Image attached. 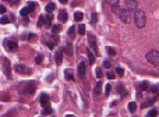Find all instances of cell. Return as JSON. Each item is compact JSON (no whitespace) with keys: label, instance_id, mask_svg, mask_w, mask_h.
Instances as JSON below:
<instances>
[{"label":"cell","instance_id":"6da1fadb","mask_svg":"<svg viewBox=\"0 0 159 117\" xmlns=\"http://www.w3.org/2000/svg\"><path fill=\"white\" fill-rule=\"evenodd\" d=\"M134 21H136V25L137 28H144L145 24H147V16L142 10H137L134 13Z\"/></svg>","mask_w":159,"mask_h":117},{"label":"cell","instance_id":"7a4b0ae2","mask_svg":"<svg viewBox=\"0 0 159 117\" xmlns=\"http://www.w3.org/2000/svg\"><path fill=\"white\" fill-rule=\"evenodd\" d=\"M145 57H147L148 63H151L152 66H159V52L158 50H149Z\"/></svg>","mask_w":159,"mask_h":117},{"label":"cell","instance_id":"3957f363","mask_svg":"<svg viewBox=\"0 0 159 117\" xmlns=\"http://www.w3.org/2000/svg\"><path fill=\"white\" fill-rule=\"evenodd\" d=\"M117 16H119V18L123 21V22H130V20H131V16H130V10H127V8H120L119 10V13H117Z\"/></svg>","mask_w":159,"mask_h":117},{"label":"cell","instance_id":"277c9868","mask_svg":"<svg viewBox=\"0 0 159 117\" xmlns=\"http://www.w3.org/2000/svg\"><path fill=\"white\" fill-rule=\"evenodd\" d=\"M35 89H36V84L34 81H31V82H28V84H25V89H21V91H20V94H29V95H32L34 92H35Z\"/></svg>","mask_w":159,"mask_h":117},{"label":"cell","instance_id":"5b68a950","mask_svg":"<svg viewBox=\"0 0 159 117\" xmlns=\"http://www.w3.org/2000/svg\"><path fill=\"white\" fill-rule=\"evenodd\" d=\"M3 61V71H4V74H6V77L7 78H11V71H10V61H8L7 58H3L1 60Z\"/></svg>","mask_w":159,"mask_h":117},{"label":"cell","instance_id":"8992f818","mask_svg":"<svg viewBox=\"0 0 159 117\" xmlns=\"http://www.w3.org/2000/svg\"><path fill=\"white\" fill-rule=\"evenodd\" d=\"M14 70L17 71V73H20V74H31V70H28L25 66H23V64H16L14 66Z\"/></svg>","mask_w":159,"mask_h":117},{"label":"cell","instance_id":"52a82bcc","mask_svg":"<svg viewBox=\"0 0 159 117\" xmlns=\"http://www.w3.org/2000/svg\"><path fill=\"white\" fill-rule=\"evenodd\" d=\"M137 7H138V1L137 0H126V8L127 10H137Z\"/></svg>","mask_w":159,"mask_h":117},{"label":"cell","instance_id":"ba28073f","mask_svg":"<svg viewBox=\"0 0 159 117\" xmlns=\"http://www.w3.org/2000/svg\"><path fill=\"white\" fill-rule=\"evenodd\" d=\"M39 100H41V105H42L43 107H47V106L50 105V98L47 96L46 94H42V95H41Z\"/></svg>","mask_w":159,"mask_h":117},{"label":"cell","instance_id":"9c48e42d","mask_svg":"<svg viewBox=\"0 0 159 117\" xmlns=\"http://www.w3.org/2000/svg\"><path fill=\"white\" fill-rule=\"evenodd\" d=\"M78 75L80 78H84L85 77V63L82 61H78Z\"/></svg>","mask_w":159,"mask_h":117},{"label":"cell","instance_id":"30bf717a","mask_svg":"<svg viewBox=\"0 0 159 117\" xmlns=\"http://www.w3.org/2000/svg\"><path fill=\"white\" fill-rule=\"evenodd\" d=\"M88 42H89V46L93 49V52L96 53L98 52V49H96V39H95V36L92 35V34H89L88 35Z\"/></svg>","mask_w":159,"mask_h":117},{"label":"cell","instance_id":"8fae6325","mask_svg":"<svg viewBox=\"0 0 159 117\" xmlns=\"http://www.w3.org/2000/svg\"><path fill=\"white\" fill-rule=\"evenodd\" d=\"M6 47H7L10 52H14V50H17L18 45H17L16 40H7V42H6Z\"/></svg>","mask_w":159,"mask_h":117},{"label":"cell","instance_id":"7c38bea8","mask_svg":"<svg viewBox=\"0 0 159 117\" xmlns=\"http://www.w3.org/2000/svg\"><path fill=\"white\" fill-rule=\"evenodd\" d=\"M68 20V14H67L66 10H59V21L60 22H66Z\"/></svg>","mask_w":159,"mask_h":117},{"label":"cell","instance_id":"4fadbf2b","mask_svg":"<svg viewBox=\"0 0 159 117\" xmlns=\"http://www.w3.org/2000/svg\"><path fill=\"white\" fill-rule=\"evenodd\" d=\"M54 61L57 63V64H62L63 61V49H59L56 52V55H54Z\"/></svg>","mask_w":159,"mask_h":117},{"label":"cell","instance_id":"5bb4252c","mask_svg":"<svg viewBox=\"0 0 159 117\" xmlns=\"http://www.w3.org/2000/svg\"><path fill=\"white\" fill-rule=\"evenodd\" d=\"M101 92H102V82L98 81L96 85H95V89H93V94H95V95H101Z\"/></svg>","mask_w":159,"mask_h":117},{"label":"cell","instance_id":"9a60e30c","mask_svg":"<svg viewBox=\"0 0 159 117\" xmlns=\"http://www.w3.org/2000/svg\"><path fill=\"white\" fill-rule=\"evenodd\" d=\"M82 18H84V14H82L81 11H75V14H74V20H75L77 22H81Z\"/></svg>","mask_w":159,"mask_h":117},{"label":"cell","instance_id":"2e32d148","mask_svg":"<svg viewBox=\"0 0 159 117\" xmlns=\"http://www.w3.org/2000/svg\"><path fill=\"white\" fill-rule=\"evenodd\" d=\"M148 88H149V85H148L147 81H142L140 85H138V91H148Z\"/></svg>","mask_w":159,"mask_h":117},{"label":"cell","instance_id":"e0dca14e","mask_svg":"<svg viewBox=\"0 0 159 117\" xmlns=\"http://www.w3.org/2000/svg\"><path fill=\"white\" fill-rule=\"evenodd\" d=\"M64 75H66V79H67V81H74L73 73H71L70 70H66V71H64Z\"/></svg>","mask_w":159,"mask_h":117},{"label":"cell","instance_id":"ac0fdd59","mask_svg":"<svg viewBox=\"0 0 159 117\" xmlns=\"http://www.w3.org/2000/svg\"><path fill=\"white\" fill-rule=\"evenodd\" d=\"M56 10V4L54 3H47L46 4V11L47 13H52V11H54Z\"/></svg>","mask_w":159,"mask_h":117},{"label":"cell","instance_id":"d6986e66","mask_svg":"<svg viewBox=\"0 0 159 117\" xmlns=\"http://www.w3.org/2000/svg\"><path fill=\"white\" fill-rule=\"evenodd\" d=\"M52 18H53V17H52V13H49V16L46 17V21H45V24H46L47 28H52V27H53V25H52Z\"/></svg>","mask_w":159,"mask_h":117},{"label":"cell","instance_id":"ffe728a7","mask_svg":"<svg viewBox=\"0 0 159 117\" xmlns=\"http://www.w3.org/2000/svg\"><path fill=\"white\" fill-rule=\"evenodd\" d=\"M87 55H88V57H89V64H93L96 58H95V56L92 55V52H91V50L88 49V50H87Z\"/></svg>","mask_w":159,"mask_h":117},{"label":"cell","instance_id":"44dd1931","mask_svg":"<svg viewBox=\"0 0 159 117\" xmlns=\"http://www.w3.org/2000/svg\"><path fill=\"white\" fill-rule=\"evenodd\" d=\"M127 107H128L130 112H136V110H137V103H136V102H130Z\"/></svg>","mask_w":159,"mask_h":117},{"label":"cell","instance_id":"7402d4cb","mask_svg":"<svg viewBox=\"0 0 159 117\" xmlns=\"http://www.w3.org/2000/svg\"><path fill=\"white\" fill-rule=\"evenodd\" d=\"M31 11V10H29V7H24V8H21V11H20V14H21V16L23 17H25V16H28V13Z\"/></svg>","mask_w":159,"mask_h":117},{"label":"cell","instance_id":"603a6c76","mask_svg":"<svg viewBox=\"0 0 159 117\" xmlns=\"http://www.w3.org/2000/svg\"><path fill=\"white\" fill-rule=\"evenodd\" d=\"M78 34H80V35H84V34H85V25H84V24H80V25H78Z\"/></svg>","mask_w":159,"mask_h":117},{"label":"cell","instance_id":"cb8c5ba5","mask_svg":"<svg viewBox=\"0 0 159 117\" xmlns=\"http://www.w3.org/2000/svg\"><path fill=\"white\" fill-rule=\"evenodd\" d=\"M106 3L110 7H114V6H119V0H106Z\"/></svg>","mask_w":159,"mask_h":117},{"label":"cell","instance_id":"d4e9b609","mask_svg":"<svg viewBox=\"0 0 159 117\" xmlns=\"http://www.w3.org/2000/svg\"><path fill=\"white\" fill-rule=\"evenodd\" d=\"M147 116H149V117H155V116H158V110L156 109H151L149 112L147 113Z\"/></svg>","mask_w":159,"mask_h":117},{"label":"cell","instance_id":"484cf974","mask_svg":"<svg viewBox=\"0 0 159 117\" xmlns=\"http://www.w3.org/2000/svg\"><path fill=\"white\" fill-rule=\"evenodd\" d=\"M42 114H43V116H46V114H53V110H52L49 106H47V107H45V109H43Z\"/></svg>","mask_w":159,"mask_h":117},{"label":"cell","instance_id":"4316f807","mask_svg":"<svg viewBox=\"0 0 159 117\" xmlns=\"http://www.w3.org/2000/svg\"><path fill=\"white\" fill-rule=\"evenodd\" d=\"M60 29H62V27H60L59 24H56V25H53V27H52V32H53V34H57V32H60Z\"/></svg>","mask_w":159,"mask_h":117},{"label":"cell","instance_id":"83f0119b","mask_svg":"<svg viewBox=\"0 0 159 117\" xmlns=\"http://www.w3.org/2000/svg\"><path fill=\"white\" fill-rule=\"evenodd\" d=\"M106 52H108V55L109 56H116V50L113 49V47H106Z\"/></svg>","mask_w":159,"mask_h":117},{"label":"cell","instance_id":"f1b7e54d","mask_svg":"<svg viewBox=\"0 0 159 117\" xmlns=\"http://www.w3.org/2000/svg\"><path fill=\"white\" fill-rule=\"evenodd\" d=\"M117 91L121 94V98H124L126 95H127V91H124V88H123V85H121V84L119 85V89H117Z\"/></svg>","mask_w":159,"mask_h":117},{"label":"cell","instance_id":"f546056e","mask_svg":"<svg viewBox=\"0 0 159 117\" xmlns=\"http://www.w3.org/2000/svg\"><path fill=\"white\" fill-rule=\"evenodd\" d=\"M154 99H151V100H148V102H144L142 105H141V107H142V109H145V107H147V106H151V105H154Z\"/></svg>","mask_w":159,"mask_h":117},{"label":"cell","instance_id":"4dcf8cb0","mask_svg":"<svg viewBox=\"0 0 159 117\" xmlns=\"http://www.w3.org/2000/svg\"><path fill=\"white\" fill-rule=\"evenodd\" d=\"M45 21H46V18H45L43 16H41V17L38 18V27H42L43 24H45Z\"/></svg>","mask_w":159,"mask_h":117},{"label":"cell","instance_id":"1f68e13d","mask_svg":"<svg viewBox=\"0 0 159 117\" xmlns=\"http://www.w3.org/2000/svg\"><path fill=\"white\" fill-rule=\"evenodd\" d=\"M68 36H70V38L75 36V28L74 27H70V29H68Z\"/></svg>","mask_w":159,"mask_h":117},{"label":"cell","instance_id":"d6a6232c","mask_svg":"<svg viewBox=\"0 0 159 117\" xmlns=\"http://www.w3.org/2000/svg\"><path fill=\"white\" fill-rule=\"evenodd\" d=\"M96 14H95V13H92V14H91V24H92V25H95V24H96Z\"/></svg>","mask_w":159,"mask_h":117},{"label":"cell","instance_id":"836d02e7","mask_svg":"<svg viewBox=\"0 0 159 117\" xmlns=\"http://www.w3.org/2000/svg\"><path fill=\"white\" fill-rule=\"evenodd\" d=\"M116 74L120 75V77H123V75H124V70L121 68V67H117V68H116Z\"/></svg>","mask_w":159,"mask_h":117},{"label":"cell","instance_id":"e575fe53","mask_svg":"<svg viewBox=\"0 0 159 117\" xmlns=\"http://www.w3.org/2000/svg\"><path fill=\"white\" fill-rule=\"evenodd\" d=\"M42 60H43L42 55H38V56L35 57V63H36V64H41V63H42Z\"/></svg>","mask_w":159,"mask_h":117},{"label":"cell","instance_id":"d590c367","mask_svg":"<svg viewBox=\"0 0 159 117\" xmlns=\"http://www.w3.org/2000/svg\"><path fill=\"white\" fill-rule=\"evenodd\" d=\"M28 7H29V10H31V11H34V10H35V7H36V4L34 3V1H29V3H28Z\"/></svg>","mask_w":159,"mask_h":117},{"label":"cell","instance_id":"8d00e7d4","mask_svg":"<svg viewBox=\"0 0 159 117\" xmlns=\"http://www.w3.org/2000/svg\"><path fill=\"white\" fill-rule=\"evenodd\" d=\"M0 22L3 24V25H6V24H8V18L6 16H1V21H0Z\"/></svg>","mask_w":159,"mask_h":117},{"label":"cell","instance_id":"74e56055","mask_svg":"<svg viewBox=\"0 0 159 117\" xmlns=\"http://www.w3.org/2000/svg\"><path fill=\"white\" fill-rule=\"evenodd\" d=\"M110 91H112V86L108 84V85L105 86V95H109V94H110Z\"/></svg>","mask_w":159,"mask_h":117},{"label":"cell","instance_id":"f35d334b","mask_svg":"<svg viewBox=\"0 0 159 117\" xmlns=\"http://www.w3.org/2000/svg\"><path fill=\"white\" fill-rule=\"evenodd\" d=\"M96 78H102V68L101 67L96 68Z\"/></svg>","mask_w":159,"mask_h":117},{"label":"cell","instance_id":"ab89813d","mask_svg":"<svg viewBox=\"0 0 159 117\" xmlns=\"http://www.w3.org/2000/svg\"><path fill=\"white\" fill-rule=\"evenodd\" d=\"M106 77H108L109 79H113V78H114V73H113V71H108V74H106Z\"/></svg>","mask_w":159,"mask_h":117},{"label":"cell","instance_id":"60d3db41","mask_svg":"<svg viewBox=\"0 0 159 117\" xmlns=\"http://www.w3.org/2000/svg\"><path fill=\"white\" fill-rule=\"evenodd\" d=\"M151 92H154V94H159V86L158 85L152 86V88H151Z\"/></svg>","mask_w":159,"mask_h":117},{"label":"cell","instance_id":"b9f144b4","mask_svg":"<svg viewBox=\"0 0 159 117\" xmlns=\"http://www.w3.org/2000/svg\"><path fill=\"white\" fill-rule=\"evenodd\" d=\"M103 67H105V68H110V61H109V60H105V61H103Z\"/></svg>","mask_w":159,"mask_h":117},{"label":"cell","instance_id":"7bdbcfd3","mask_svg":"<svg viewBox=\"0 0 159 117\" xmlns=\"http://www.w3.org/2000/svg\"><path fill=\"white\" fill-rule=\"evenodd\" d=\"M0 13H1V16H3L4 13H6V7H4L3 4H1V6H0Z\"/></svg>","mask_w":159,"mask_h":117},{"label":"cell","instance_id":"ee69618b","mask_svg":"<svg viewBox=\"0 0 159 117\" xmlns=\"http://www.w3.org/2000/svg\"><path fill=\"white\" fill-rule=\"evenodd\" d=\"M47 47H49V49H53V47H54V42H47Z\"/></svg>","mask_w":159,"mask_h":117},{"label":"cell","instance_id":"f6af8a7d","mask_svg":"<svg viewBox=\"0 0 159 117\" xmlns=\"http://www.w3.org/2000/svg\"><path fill=\"white\" fill-rule=\"evenodd\" d=\"M67 52H68V53H70V55H71V46H70V43L67 45Z\"/></svg>","mask_w":159,"mask_h":117},{"label":"cell","instance_id":"bcb514c9","mask_svg":"<svg viewBox=\"0 0 159 117\" xmlns=\"http://www.w3.org/2000/svg\"><path fill=\"white\" fill-rule=\"evenodd\" d=\"M59 1H60V3H62V4H66L67 1H68V0H59Z\"/></svg>","mask_w":159,"mask_h":117}]
</instances>
